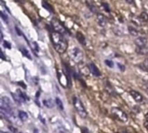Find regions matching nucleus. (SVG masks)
<instances>
[{
	"label": "nucleus",
	"instance_id": "f257e3e1",
	"mask_svg": "<svg viewBox=\"0 0 148 133\" xmlns=\"http://www.w3.org/2000/svg\"><path fill=\"white\" fill-rule=\"evenodd\" d=\"M51 40H52L54 48L58 53L62 54L67 51L69 44L66 38L64 37L63 34L59 33L57 31H53L51 32Z\"/></svg>",
	"mask_w": 148,
	"mask_h": 133
},
{
	"label": "nucleus",
	"instance_id": "f03ea898",
	"mask_svg": "<svg viewBox=\"0 0 148 133\" xmlns=\"http://www.w3.org/2000/svg\"><path fill=\"white\" fill-rule=\"evenodd\" d=\"M73 104H74V107H75V111L77 112V113L79 114V116L82 118H86L88 117V112H87L85 107L83 106L82 101L75 96L73 98Z\"/></svg>",
	"mask_w": 148,
	"mask_h": 133
},
{
	"label": "nucleus",
	"instance_id": "7ed1b4c3",
	"mask_svg": "<svg viewBox=\"0 0 148 133\" xmlns=\"http://www.w3.org/2000/svg\"><path fill=\"white\" fill-rule=\"evenodd\" d=\"M112 114L121 122L126 123L128 120V117L127 115V113L125 112H123L121 109H120L119 107H113L111 110Z\"/></svg>",
	"mask_w": 148,
	"mask_h": 133
},
{
	"label": "nucleus",
	"instance_id": "20e7f679",
	"mask_svg": "<svg viewBox=\"0 0 148 133\" xmlns=\"http://www.w3.org/2000/svg\"><path fill=\"white\" fill-rule=\"evenodd\" d=\"M69 55H70L71 59H72L75 63H77V64L81 63V62L82 61V59H83V53H82V51L79 48H77V47H75L74 49H72V50L70 51Z\"/></svg>",
	"mask_w": 148,
	"mask_h": 133
},
{
	"label": "nucleus",
	"instance_id": "39448f33",
	"mask_svg": "<svg viewBox=\"0 0 148 133\" xmlns=\"http://www.w3.org/2000/svg\"><path fill=\"white\" fill-rule=\"evenodd\" d=\"M51 24H52V27H53V29L55 30V31H57V32L62 33V34H63V35L66 34V33H68L67 29L63 26V24H62L59 20L54 18V19L52 20V22H51Z\"/></svg>",
	"mask_w": 148,
	"mask_h": 133
},
{
	"label": "nucleus",
	"instance_id": "423d86ee",
	"mask_svg": "<svg viewBox=\"0 0 148 133\" xmlns=\"http://www.w3.org/2000/svg\"><path fill=\"white\" fill-rule=\"evenodd\" d=\"M134 43L137 46V51H139V50L144 51L146 49V46L147 44V39L145 37H138L134 40Z\"/></svg>",
	"mask_w": 148,
	"mask_h": 133
},
{
	"label": "nucleus",
	"instance_id": "0eeeda50",
	"mask_svg": "<svg viewBox=\"0 0 148 133\" xmlns=\"http://www.w3.org/2000/svg\"><path fill=\"white\" fill-rule=\"evenodd\" d=\"M57 77H58V80H59V83L63 86V87H68L69 86V79H68V77L63 73L61 71H57Z\"/></svg>",
	"mask_w": 148,
	"mask_h": 133
},
{
	"label": "nucleus",
	"instance_id": "6e6552de",
	"mask_svg": "<svg viewBox=\"0 0 148 133\" xmlns=\"http://www.w3.org/2000/svg\"><path fill=\"white\" fill-rule=\"evenodd\" d=\"M130 95L133 97V98L135 100V102H137V103H143L144 102V98H143V96L140 92L132 90L130 91Z\"/></svg>",
	"mask_w": 148,
	"mask_h": 133
},
{
	"label": "nucleus",
	"instance_id": "1a4fd4ad",
	"mask_svg": "<svg viewBox=\"0 0 148 133\" xmlns=\"http://www.w3.org/2000/svg\"><path fill=\"white\" fill-rule=\"evenodd\" d=\"M88 69H89V72H91L94 76H95V77H100L101 76L100 70L93 63H90L88 64Z\"/></svg>",
	"mask_w": 148,
	"mask_h": 133
},
{
	"label": "nucleus",
	"instance_id": "9d476101",
	"mask_svg": "<svg viewBox=\"0 0 148 133\" xmlns=\"http://www.w3.org/2000/svg\"><path fill=\"white\" fill-rule=\"evenodd\" d=\"M97 23L101 27H105L107 25V18L104 15L102 14H97V17H96Z\"/></svg>",
	"mask_w": 148,
	"mask_h": 133
},
{
	"label": "nucleus",
	"instance_id": "9b49d317",
	"mask_svg": "<svg viewBox=\"0 0 148 133\" xmlns=\"http://www.w3.org/2000/svg\"><path fill=\"white\" fill-rule=\"evenodd\" d=\"M18 117H19V118H20L23 122H26V121L28 120V118H29L28 114H27L25 112H23V111H19V112H18Z\"/></svg>",
	"mask_w": 148,
	"mask_h": 133
},
{
	"label": "nucleus",
	"instance_id": "f8f14e48",
	"mask_svg": "<svg viewBox=\"0 0 148 133\" xmlns=\"http://www.w3.org/2000/svg\"><path fill=\"white\" fill-rule=\"evenodd\" d=\"M76 38L78 39V41H79L82 44L86 45V39H85V37H84L82 33L77 32V33H76Z\"/></svg>",
	"mask_w": 148,
	"mask_h": 133
},
{
	"label": "nucleus",
	"instance_id": "ddd939ff",
	"mask_svg": "<svg viewBox=\"0 0 148 133\" xmlns=\"http://www.w3.org/2000/svg\"><path fill=\"white\" fill-rule=\"evenodd\" d=\"M139 19L142 22V23H145V22H147L148 21V14L147 12H142L140 17H139Z\"/></svg>",
	"mask_w": 148,
	"mask_h": 133
},
{
	"label": "nucleus",
	"instance_id": "4468645a",
	"mask_svg": "<svg viewBox=\"0 0 148 133\" xmlns=\"http://www.w3.org/2000/svg\"><path fill=\"white\" fill-rule=\"evenodd\" d=\"M106 90L108 91V93H109V94H113V95H114V93H115L114 90L113 89L112 85H111L109 83H107V85H106Z\"/></svg>",
	"mask_w": 148,
	"mask_h": 133
},
{
	"label": "nucleus",
	"instance_id": "2eb2a0df",
	"mask_svg": "<svg viewBox=\"0 0 148 133\" xmlns=\"http://www.w3.org/2000/svg\"><path fill=\"white\" fill-rule=\"evenodd\" d=\"M56 105H57V107L60 109V110H63V105H62V100L59 98H56Z\"/></svg>",
	"mask_w": 148,
	"mask_h": 133
},
{
	"label": "nucleus",
	"instance_id": "dca6fc26",
	"mask_svg": "<svg viewBox=\"0 0 148 133\" xmlns=\"http://www.w3.org/2000/svg\"><path fill=\"white\" fill-rule=\"evenodd\" d=\"M87 4H88V8H89V9H90V10H92V11H93L94 13H97V12H98V9H97V8H96V7H95V6L94 4H92L91 3H89L88 2L87 3Z\"/></svg>",
	"mask_w": 148,
	"mask_h": 133
},
{
	"label": "nucleus",
	"instance_id": "f3484780",
	"mask_svg": "<svg viewBox=\"0 0 148 133\" xmlns=\"http://www.w3.org/2000/svg\"><path fill=\"white\" fill-rule=\"evenodd\" d=\"M128 30H129V32H130V34L131 35H133V36H137L138 35V30H136V29H134V28H133V27H131V26H129L128 27Z\"/></svg>",
	"mask_w": 148,
	"mask_h": 133
},
{
	"label": "nucleus",
	"instance_id": "a211bd4d",
	"mask_svg": "<svg viewBox=\"0 0 148 133\" xmlns=\"http://www.w3.org/2000/svg\"><path fill=\"white\" fill-rule=\"evenodd\" d=\"M43 104H44V105L46 106V107H48V108H52L53 107V104H52V102H51V100L50 99H45L44 101H43Z\"/></svg>",
	"mask_w": 148,
	"mask_h": 133
},
{
	"label": "nucleus",
	"instance_id": "6ab92c4d",
	"mask_svg": "<svg viewBox=\"0 0 148 133\" xmlns=\"http://www.w3.org/2000/svg\"><path fill=\"white\" fill-rule=\"evenodd\" d=\"M42 6H43L44 8H46L48 10H49L50 12H53V8H52L49 4H48L46 2H44V1L42 2Z\"/></svg>",
	"mask_w": 148,
	"mask_h": 133
},
{
	"label": "nucleus",
	"instance_id": "aec40b11",
	"mask_svg": "<svg viewBox=\"0 0 148 133\" xmlns=\"http://www.w3.org/2000/svg\"><path fill=\"white\" fill-rule=\"evenodd\" d=\"M20 50H21V51H22V53H23V55H25V56H26V57H28L29 59H31V57H30V55L29 54V52H28V51H26L24 48H21Z\"/></svg>",
	"mask_w": 148,
	"mask_h": 133
},
{
	"label": "nucleus",
	"instance_id": "412c9836",
	"mask_svg": "<svg viewBox=\"0 0 148 133\" xmlns=\"http://www.w3.org/2000/svg\"><path fill=\"white\" fill-rule=\"evenodd\" d=\"M32 46H33V50H34L36 52H38V51H39V48H38V45H37V44L34 42Z\"/></svg>",
	"mask_w": 148,
	"mask_h": 133
},
{
	"label": "nucleus",
	"instance_id": "4be33fe9",
	"mask_svg": "<svg viewBox=\"0 0 148 133\" xmlns=\"http://www.w3.org/2000/svg\"><path fill=\"white\" fill-rule=\"evenodd\" d=\"M105 63L108 64V67H111V68H113V67H114V63H113L112 61H110V60H106V61H105Z\"/></svg>",
	"mask_w": 148,
	"mask_h": 133
},
{
	"label": "nucleus",
	"instance_id": "5701e85b",
	"mask_svg": "<svg viewBox=\"0 0 148 133\" xmlns=\"http://www.w3.org/2000/svg\"><path fill=\"white\" fill-rule=\"evenodd\" d=\"M9 129H10V132H11L12 133L17 132V130H16L15 127H13V126H9Z\"/></svg>",
	"mask_w": 148,
	"mask_h": 133
},
{
	"label": "nucleus",
	"instance_id": "b1692460",
	"mask_svg": "<svg viewBox=\"0 0 148 133\" xmlns=\"http://www.w3.org/2000/svg\"><path fill=\"white\" fill-rule=\"evenodd\" d=\"M143 65H144V67H145V69L148 71V59H146L145 61H144V63H143Z\"/></svg>",
	"mask_w": 148,
	"mask_h": 133
},
{
	"label": "nucleus",
	"instance_id": "393cba45",
	"mask_svg": "<svg viewBox=\"0 0 148 133\" xmlns=\"http://www.w3.org/2000/svg\"><path fill=\"white\" fill-rule=\"evenodd\" d=\"M102 5H103V7H105V8H106V10H107L108 12H109V11H110V9H109V7H108V3H102Z\"/></svg>",
	"mask_w": 148,
	"mask_h": 133
},
{
	"label": "nucleus",
	"instance_id": "a878e982",
	"mask_svg": "<svg viewBox=\"0 0 148 133\" xmlns=\"http://www.w3.org/2000/svg\"><path fill=\"white\" fill-rule=\"evenodd\" d=\"M1 17H2V18L6 22V23H8V18L6 17V16L3 14V12H1Z\"/></svg>",
	"mask_w": 148,
	"mask_h": 133
},
{
	"label": "nucleus",
	"instance_id": "bb28decb",
	"mask_svg": "<svg viewBox=\"0 0 148 133\" xmlns=\"http://www.w3.org/2000/svg\"><path fill=\"white\" fill-rule=\"evenodd\" d=\"M3 44H4V46L6 47V48H10V43H8V42H6V41H4L3 42Z\"/></svg>",
	"mask_w": 148,
	"mask_h": 133
},
{
	"label": "nucleus",
	"instance_id": "cd10ccee",
	"mask_svg": "<svg viewBox=\"0 0 148 133\" xmlns=\"http://www.w3.org/2000/svg\"><path fill=\"white\" fill-rule=\"evenodd\" d=\"M82 133H89V132H88V130L87 128L83 127V128L82 129Z\"/></svg>",
	"mask_w": 148,
	"mask_h": 133
},
{
	"label": "nucleus",
	"instance_id": "c85d7f7f",
	"mask_svg": "<svg viewBox=\"0 0 148 133\" xmlns=\"http://www.w3.org/2000/svg\"><path fill=\"white\" fill-rule=\"evenodd\" d=\"M129 4H134V0H125Z\"/></svg>",
	"mask_w": 148,
	"mask_h": 133
},
{
	"label": "nucleus",
	"instance_id": "c756f323",
	"mask_svg": "<svg viewBox=\"0 0 148 133\" xmlns=\"http://www.w3.org/2000/svg\"><path fill=\"white\" fill-rule=\"evenodd\" d=\"M144 125H145V127L148 130V121H146V122L144 123Z\"/></svg>",
	"mask_w": 148,
	"mask_h": 133
},
{
	"label": "nucleus",
	"instance_id": "7c9ffc66",
	"mask_svg": "<svg viewBox=\"0 0 148 133\" xmlns=\"http://www.w3.org/2000/svg\"><path fill=\"white\" fill-rule=\"evenodd\" d=\"M1 56H2V58L3 59V60H5V57H4V55H3V51H1Z\"/></svg>",
	"mask_w": 148,
	"mask_h": 133
},
{
	"label": "nucleus",
	"instance_id": "2f4dec72",
	"mask_svg": "<svg viewBox=\"0 0 148 133\" xmlns=\"http://www.w3.org/2000/svg\"><path fill=\"white\" fill-rule=\"evenodd\" d=\"M146 119H147V121H148V112L146 114Z\"/></svg>",
	"mask_w": 148,
	"mask_h": 133
},
{
	"label": "nucleus",
	"instance_id": "473e14b6",
	"mask_svg": "<svg viewBox=\"0 0 148 133\" xmlns=\"http://www.w3.org/2000/svg\"><path fill=\"white\" fill-rule=\"evenodd\" d=\"M34 133H39V132H38V131H37L36 129H35V130H34Z\"/></svg>",
	"mask_w": 148,
	"mask_h": 133
},
{
	"label": "nucleus",
	"instance_id": "72a5a7b5",
	"mask_svg": "<svg viewBox=\"0 0 148 133\" xmlns=\"http://www.w3.org/2000/svg\"><path fill=\"white\" fill-rule=\"evenodd\" d=\"M17 2H22V1H23V0H16Z\"/></svg>",
	"mask_w": 148,
	"mask_h": 133
},
{
	"label": "nucleus",
	"instance_id": "f704fd0d",
	"mask_svg": "<svg viewBox=\"0 0 148 133\" xmlns=\"http://www.w3.org/2000/svg\"><path fill=\"white\" fill-rule=\"evenodd\" d=\"M123 133H127V132H123Z\"/></svg>",
	"mask_w": 148,
	"mask_h": 133
}]
</instances>
